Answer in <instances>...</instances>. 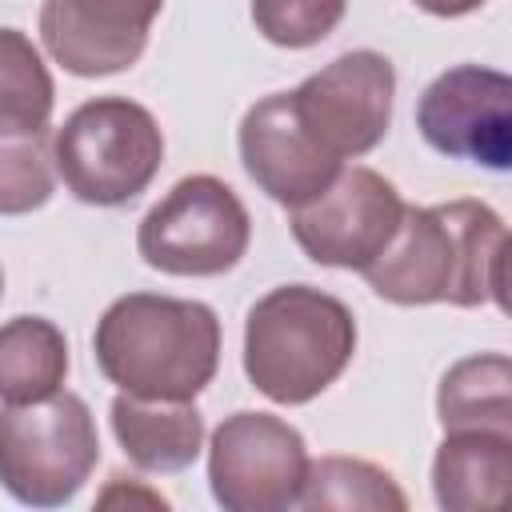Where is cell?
Masks as SVG:
<instances>
[{
    "label": "cell",
    "mask_w": 512,
    "mask_h": 512,
    "mask_svg": "<svg viewBox=\"0 0 512 512\" xmlns=\"http://www.w3.org/2000/svg\"><path fill=\"white\" fill-rule=\"evenodd\" d=\"M56 160L48 128H0V216H24L48 204Z\"/></svg>",
    "instance_id": "19"
},
{
    "label": "cell",
    "mask_w": 512,
    "mask_h": 512,
    "mask_svg": "<svg viewBox=\"0 0 512 512\" xmlns=\"http://www.w3.org/2000/svg\"><path fill=\"white\" fill-rule=\"evenodd\" d=\"M52 76L20 28H0V128H48Z\"/></svg>",
    "instance_id": "18"
},
{
    "label": "cell",
    "mask_w": 512,
    "mask_h": 512,
    "mask_svg": "<svg viewBox=\"0 0 512 512\" xmlns=\"http://www.w3.org/2000/svg\"><path fill=\"white\" fill-rule=\"evenodd\" d=\"M112 436L144 472H180L204 448V416L192 400H148L120 392L112 400Z\"/></svg>",
    "instance_id": "14"
},
{
    "label": "cell",
    "mask_w": 512,
    "mask_h": 512,
    "mask_svg": "<svg viewBox=\"0 0 512 512\" xmlns=\"http://www.w3.org/2000/svg\"><path fill=\"white\" fill-rule=\"evenodd\" d=\"M52 160L76 200L120 208L156 180L164 132L144 104L128 96H96L60 124Z\"/></svg>",
    "instance_id": "4"
},
{
    "label": "cell",
    "mask_w": 512,
    "mask_h": 512,
    "mask_svg": "<svg viewBox=\"0 0 512 512\" xmlns=\"http://www.w3.org/2000/svg\"><path fill=\"white\" fill-rule=\"evenodd\" d=\"M432 492L448 512H504L512 500V432H444L432 460Z\"/></svg>",
    "instance_id": "13"
},
{
    "label": "cell",
    "mask_w": 512,
    "mask_h": 512,
    "mask_svg": "<svg viewBox=\"0 0 512 512\" xmlns=\"http://www.w3.org/2000/svg\"><path fill=\"white\" fill-rule=\"evenodd\" d=\"M236 140H240L244 172L260 184V192H268L284 208L312 200L340 172V160L328 156L300 124L292 92H272L256 100L244 112Z\"/></svg>",
    "instance_id": "12"
},
{
    "label": "cell",
    "mask_w": 512,
    "mask_h": 512,
    "mask_svg": "<svg viewBox=\"0 0 512 512\" xmlns=\"http://www.w3.org/2000/svg\"><path fill=\"white\" fill-rule=\"evenodd\" d=\"M304 468V436L268 412L228 416L208 444V484L228 512H280L296 504Z\"/></svg>",
    "instance_id": "7"
},
{
    "label": "cell",
    "mask_w": 512,
    "mask_h": 512,
    "mask_svg": "<svg viewBox=\"0 0 512 512\" xmlns=\"http://www.w3.org/2000/svg\"><path fill=\"white\" fill-rule=\"evenodd\" d=\"M436 416L444 432L492 428L512 432V364L500 352L456 360L436 392Z\"/></svg>",
    "instance_id": "16"
},
{
    "label": "cell",
    "mask_w": 512,
    "mask_h": 512,
    "mask_svg": "<svg viewBox=\"0 0 512 512\" xmlns=\"http://www.w3.org/2000/svg\"><path fill=\"white\" fill-rule=\"evenodd\" d=\"M416 8H424V12H432V16H468V12H476L484 0H412Z\"/></svg>",
    "instance_id": "22"
},
{
    "label": "cell",
    "mask_w": 512,
    "mask_h": 512,
    "mask_svg": "<svg viewBox=\"0 0 512 512\" xmlns=\"http://www.w3.org/2000/svg\"><path fill=\"white\" fill-rule=\"evenodd\" d=\"M404 200L392 180L372 168H340L328 188L296 204L288 224L308 260L324 268H364L392 240Z\"/></svg>",
    "instance_id": "9"
},
{
    "label": "cell",
    "mask_w": 512,
    "mask_h": 512,
    "mask_svg": "<svg viewBox=\"0 0 512 512\" xmlns=\"http://www.w3.org/2000/svg\"><path fill=\"white\" fill-rule=\"evenodd\" d=\"M356 320L344 300L284 284L260 296L244 320V372L276 404H308L348 368Z\"/></svg>",
    "instance_id": "3"
},
{
    "label": "cell",
    "mask_w": 512,
    "mask_h": 512,
    "mask_svg": "<svg viewBox=\"0 0 512 512\" xmlns=\"http://www.w3.org/2000/svg\"><path fill=\"white\" fill-rule=\"evenodd\" d=\"M416 128L440 156L504 172L512 156V80L484 64L448 68L424 88Z\"/></svg>",
    "instance_id": "10"
},
{
    "label": "cell",
    "mask_w": 512,
    "mask_h": 512,
    "mask_svg": "<svg viewBox=\"0 0 512 512\" xmlns=\"http://www.w3.org/2000/svg\"><path fill=\"white\" fill-rule=\"evenodd\" d=\"M68 340L44 316H16L0 324V400L32 404L64 388Z\"/></svg>",
    "instance_id": "15"
},
{
    "label": "cell",
    "mask_w": 512,
    "mask_h": 512,
    "mask_svg": "<svg viewBox=\"0 0 512 512\" xmlns=\"http://www.w3.org/2000/svg\"><path fill=\"white\" fill-rule=\"evenodd\" d=\"M0 296H4V272H0Z\"/></svg>",
    "instance_id": "23"
},
{
    "label": "cell",
    "mask_w": 512,
    "mask_h": 512,
    "mask_svg": "<svg viewBox=\"0 0 512 512\" xmlns=\"http://www.w3.org/2000/svg\"><path fill=\"white\" fill-rule=\"evenodd\" d=\"M348 0H252L256 32L280 48H312L344 20Z\"/></svg>",
    "instance_id": "20"
},
{
    "label": "cell",
    "mask_w": 512,
    "mask_h": 512,
    "mask_svg": "<svg viewBox=\"0 0 512 512\" xmlns=\"http://www.w3.org/2000/svg\"><path fill=\"white\" fill-rule=\"evenodd\" d=\"M392 96H396V68L388 56L372 48H356L312 72L296 92V116L312 132V140L336 156H364L372 152L392 124Z\"/></svg>",
    "instance_id": "8"
},
{
    "label": "cell",
    "mask_w": 512,
    "mask_h": 512,
    "mask_svg": "<svg viewBox=\"0 0 512 512\" xmlns=\"http://www.w3.org/2000/svg\"><path fill=\"white\" fill-rule=\"evenodd\" d=\"M164 0H44L40 40L72 76H112L132 68Z\"/></svg>",
    "instance_id": "11"
},
{
    "label": "cell",
    "mask_w": 512,
    "mask_h": 512,
    "mask_svg": "<svg viewBox=\"0 0 512 512\" xmlns=\"http://www.w3.org/2000/svg\"><path fill=\"white\" fill-rule=\"evenodd\" d=\"M300 508H340V512H404L408 496L400 484L372 460L360 456H320L308 460L304 484L296 496Z\"/></svg>",
    "instance_id": "17"
},
{
    "label": "cell",
    "mask_w": 512,
    "mask_h": 512,
    "mask_svg": "<svg viewBox=\"0 0 512 512\" xmlns=\"http://www.w3.org/2000/svg\"><path fill=\"white\" fill-rule=\"evenodd\" d=\"M388 304L508 308V228L484 200L404 208L384 252L360 268Z\"/></svg>",
    "instance_id": "1"
},
{
    "label": "cell",
    "mask_w": 512,
    "mask_h": 512,
    "mask_svg": "<svg viewBox=\"0 0 512 512\" xmlns=\"http://www.w3.org/2000/svg\"><path fill=\"white\" fill-rule=\"evenodd\" d=\"M92 348L120 392L192 400L220 368V320L200 300L128 292L104 308Z\"/></svg>",
    "instance_id": "2"
},
{
    "label": "cell",
    "mask_w": 512,
    "mask_h": 512,
    "mask_svg": "<svg viewBox=\"0 0 512 512\" xmlns=\"http://www.w3.org/2000/svg\"><path fill=\"white\" fill-rule=\"evenodd\" d=\"M248 240V208L224 180L208 172L172 184L136 228L140 260L164 276H224L240 264Z\"/></svg>",
    "instance_id": "6"
},
{
    "label": "cell",
    "mask_w": 512,
    "mask_h": 512,
    "mask_svg": "<svg viewBox=\"0 0 512 512\" xmlns=\"http://www.w3.org/2000/svg\"><path fill=\"white\" fill-rule=\"evenodd\" d=\"M112 504H144V508H164L168 500L160 496V492H152V488H144L136 476H112L108 480V488H104V496H100V508H112Z\"/></svg>",
    "instance_id": "21"
},
{
    "label": "cell",
    "mask_w": 512,
    "mask_h": 512,
    "mask_svg": "<svg viewBox=\"0 0 512 512\" xmlns=\"http://www.w3.org/2000/svg\"><path fill=\"white\" fill-rule=\"evenodd\" d=\"M100 460V436L76 392L0 408V484L32 508L68 504Z\"/></svg>",
    "instance_id": "5"
}]
</instances>
